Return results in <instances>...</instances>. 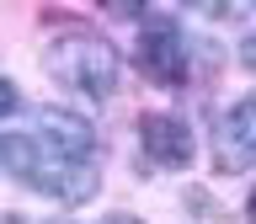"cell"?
Returning <instances> with one entry per match:
<instances>
[{"mask_svg":"<svg viewBox=\"0 0 256 224\" xmlns=\"http://www.w3.org/2000/svg\"><path fill=\"white\" fill-rule=\"evenodd\" d=\"M0 166L16 176V182H27V187L48 192V198H59V203H91V192L102 187V176H96L91 160H64L54 155L43 139H32V134H6L0 139Z\"/></svg>","mask_w":256,"mask_h":224,"instance_id":"1","label":"cell"},{"mask_svg":"<svg viewBox=\"0 0 256 224\" xmlns=\"http://www.w3.org/2000/svg\"><path fill=\"white\" fill-rule=\"evenodd\" d=\"M43 64L59 86L91 96V102H107L118 91V48L107 38H96V32H59L48 43Z\"/></svg>","mask_w":256,"mask_h":224,"instance_id":"2","label":"cell"},{"mask_svg":"<svg viewBox=\"0 0 256 224\" xmlns=\"http://www.w3.org/2000/svg\"><path fill=\"white\" fill-rule=\"evenodd\" d=\"M139 70L150 80H160V86H182L187 80V38L176 32V22L155 16L139 32Z\"/></svg>","mask_w":256,"mask_h":224,"instance_id":"3","label":"cell"},{"mask_svg":"<svg viewBox=\"0 0 256 224\" xmlns=\"http://www.w3.org/2000/svg\"><path fill=\"white\" fill-rule=\"evenodd\" d=\"M139 150L160 171H182L198 144H192V128L182 123V118H171V112H144L139 118Z\"/></svg>","mask_w":256,"mask_h":224,"instance_id":"4","label":"cell"},{"mask_svg":"<svg viewBox=\"0 0 256 224\" xmlns=\"http://www.w3.org/2000/svg\"><path fill=\"white\" fill-rule=\"evenodd\" d=\"M256 160V91L240 96L224 112V123L214 128V166L219 171H246Z\"/></svg>","mask_w":256,"mask_h":224,"instance_id":"5","label":"cell"},{"mask_svg":"<svg viewBox=\"0 0 256 224\" xmlns=\"http://www.w3.org/2000/svg\"><path fill=\"white\" fill-rule=\"evenodd\" d=\"M38 139L54 150V155H64V160H91V144H96V134H91V123L80 118V112H70V107H43L38 112Z\"/></svg>","mask_w":256,"mask_h":224,"instance_id":"6","label":"cell"},{"mask_svg":"<svg viewBox=\"0 0 256 224\" xmlns=\"http://www.w3.org/2000/svg\"><path fill=\"white\" fill-rule=\"evenodd\" d=\"M16 102H22V96H16V86H11V80H0V118H6V112H16Z\"/></svg>","mask_w":256,"mask_h":224,"instance_id":"7","label":"cell"},{"mask_svg":"<svg viewBox=\"0 0 256 224\" xmlns=\"http://www.w3.org/2000/svg\"><path fill=\"white\" fill-rule=\"evenodd\" d=\"M240 59H246V64H251V70H256V32H251V38H246V43H240Z\"/></svg>","mask_w":256,"mask_h":224,"instance_id":"8","label":"cell"},{"mask_svg":"<svg viewBox=\"0 0 256 224\" xmlns=\"http://www.w3.org/2000/svg\"><path fill=\"white\" fill-rule=\"evenodd\" d=\"M102 224H139L134 214H112V219H102Z\"/></svg>","mask_w":256,"mask_h":224,"instance_id":"9","label":"cell"},{"mask_svg":"<svg viewBox=\"0 0 256 224\" xmlns=\"http://www.w3.org/2000/svg\"><path fill=\"white\" fill-rule=\"evenodd\" d=\"M246 219L256 224V187H251V198H246Z\"/></svg>","mask_w":256,"mask_h":224,"instance_id":"10","label":"cell"},{"mask_svg":"<svg viewBox=\"0 0 256 224\" xmlns=\"http://www.w3.org/2000/svg\"><path fill=\"white\" fill-rule=\"evenodd\" d=\"M6 224H16V219H6Z\"/></svg>","mask_w":256,"mask_h":224,"instance_id":"11","label":"cell"}]
</instances>
